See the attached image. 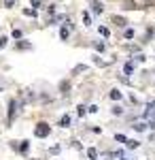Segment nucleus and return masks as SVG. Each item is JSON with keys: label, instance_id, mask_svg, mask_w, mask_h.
<instances>
[{"label": "nucleus", "instance_id": "nucleus-28", "mask_svg": "<svg viewBox=\"0 0 155 160\" xmlns=\"http://www.w3.org/2000/svg\"><path fill=\"white\" fill-rule=\"evenodd\" d=\"M47 11H49V15H53V13H55V4H51V7H47Z\"/></svg>", "mask_w": 155, "mask_h": 160}, {"label": "nucleus", "instance_id": "nucleus-2", "mask_svg": "<svg viewBox=\"0 0 155 160\" xmlns=\"http://www.w3.org/2000/svg\"><path fill=\"white\" fill-rule=\"evenodd\" d=\"M11 148H13V149H17L19 154H28V149H30V141H19V145H17V143L13 141Z\"/></svg>", "mask_w": 155, "mask_h": 160}, {"label": "nucleus", "instance_id": "nucleus-18", "mask_svg": "<svg viewBox=\"0 0 155 160\" xmlns=\"http://www.w3.org/2000/svg\"><path fill=\"white\" fill-rule=\"evenodd\" d=\"M94 49L102 53V51H104V43H94Z\"/></svg>", "mask_w": 155, "mask_h": 160}, {"label": "nucleus", "instance_id": "nucleus-16", "mask_svg": "<svg viewBox=\"0 0 155 160\" xmlns=\"http://www.w3.org/2000/svg\"><path fill=\"white\" fill-rule=\"evenodd\" d=\"M87 156H89L92 160L98 158V152H96V148H89V149H87Z\"/></svg>", "mask_w": 155, "mask_h": 160}, {"label": "nucleus", "instance_id": "nucleus-5", "mask_svg": "<svg viewBox=\"0 0 155 160\" xmlns=\"http://www.w3.org/2000/svg\"><path fill=\"white\" fill-rule=\"evenodd\" d=\"M89 7H92V11H94L96 15H100V13L104 11V7H102V2H98V0H94V2H92Z\"/></svg>", "mask_w": 155, "mask_h": 160}, {"label": "nucleus", "instance_id": "nucleus-21", "mask_svg": "<svg viewBox=\"0 0 155 160\" xmlns=\"http://www.w3.org/2000/svg\"><path fill=\"white\" fill-rule=\"evenodd\" d=\"M49 154H53V156H55V154H60V145H53V148L49 149Z\"/></svg>", "mask_w": 155, "mask_h": 160}, {"label": "nucleus", "instance_id": "nucleus-23", "mask_svg": "<svg viewBox=\"0 0 155 160\" xmlns=\"http://www.w3.org/2000/svg\"><path fill=\"white\" fill-rule=\"evenodd\" d=\"M85 68H87L85 64H79V66H74V73H81V71H85Z\"/></svg>", "mask_w": 155, "mask_h": 160}, {"label": "nucleus", "instance_id": "nucleus-20", "mask_svg": "<svg viewBox=\"0 0 155 160\" xmlns=\"http://www.w3.org/2000/svg\"><path fill=\"white\" fill-rule=\"evenodd\" d=\"M2 2H4V7H7V9H11V7H15V0H2Z\"/></svg>", "mask_w": 155, "mask_h": 160}, {"label": "nucleus", "instance_id": "nucleus-22", "mask_svg": "<svg viewBox=\"0 0 155 160\" xmlns=\"http://www.w3.org/2000/svg\"><path fill=\"white\" fill-rule=\"evenodd\" d=\"M115 139H117L119 143H128V139H125V137H123V135H115Z\"/></svg>", "mask_w": 155, "mask_h": 160}, {"label": "nucleus", "instance_id": "nucleus-11", "mask_svg": "<svg viewBox=\"0 0 155 160\" xmlns=\"http://www.w3.org/2000/svg\"><path fill=\"white\" fill-rule=\"evenodd\" d=\"M11 37L15 38V41H17V38H21L24 37V32H21V30H19V28H13V32H11Z\"/></svg>", "mask_w": 155, "mask_h": 160}, {"label": "nucleus", "instance_id": "nucleus-3", "mask_svg": "<svg viewBox=\"0 0 155 160\" xmlns=\"http://www.w3.org/2000/svg\"><path fill=\"white\" fill-rule=\"evenodd\" d=\"M17 109H19V102L17 100H11L9 102V122H13V118L17 115Z\"/></svg>", "mask_w": 155, "mask_h": 160}, {"label": "nucleus", "instance_id": "nucleus-25", "mask_svg": "<svg viewBox=\"0 0 155 160\" xmlns=\"http://www.w3.org/2000/svg\"><path fill=\"white\" fill-rule=\"evenodd\" d=\"M132 37H134V30L128 28V30H125V38H132Z\"/></svg>", "mask_w": 155, "mask_h": 160}, {"label": "nucleus", "instance_id": "nucleus-14", "mask_svg": "<svg viewBox=\"0 0 155 160\" xmlns=\"http://www.w3.org/2000/svg\"><path fill=\"white\" fill-rule=\"evenodd\" d=\"M24 15H28V17H36L38 11H36V9H24Z\"/></svg>", "mask_w": 155, "mask_h": 160}, {"label": "nucleus", "instance_id": "nucleus-6", "mask_svg": "<svg viewBox=\"0 0 155 160\" xmlns=\"http://www.w3.org/2000/svg\"><path fill=\"white\" fill-rule=\"evenodd\" d=\"M68 37H70V30H68L66 26H62L60 28V38L62 41H68Z\"/></svg>", "mask_w": 155, "mask_h": 160}, {"label": "nucleus", "instance_id": "nucleus-24", "mask_svg": "<svg viewBox=\"0 0 155 160\" xmlns=\"http://www.w3.org/2000/svg\"><path fill=\"white\" fill-rule=\"evenodd\" d=\"M7 47V37H0V49H4Z\"/></svg>", "mask_w": 155, "mask_h": 160}, {"label": "nucleus", "instance_id": "nucleus-27", "mask_svg": "<svg viewBox=\"0 0 155 160\" xmlns=\"http://www.w3.org/2000/svg\"><path fill=\"white\" fill-rule=\"evenodd\" d=\"M87 111H89V113H98V107H96V105H92V107H87Z\"/></svg>", "mask_w": 155, "mask_h": 160}, {"label": "nucleus", "instance_id": "nucleus-1", "mask_svg": "<svg viewBox=\"0 0 155 160\" xmlns=\"http://www.w3.org/2000/svg\"><path fill=\"white\" fill-rule=\"evenodd\" d=\"M49 132H51V126H49L47 122H38L34 128V137H38V139H45V137H49Z\"/></svg>", "mask_w": 155, "mask_h": 160}, {"label": "nucleus", "instance_id": "nucleus-4", "mask_svg": "<svg viewBox=\"0 0 155 160\" xmlns=\"http://www.w3.org/2000/svg\"><path fill=\"white\" fill-rule=\"evenodd\" d=\"M15 49H19V51L32 49V43H28V41H17V43H15Z\"/></svg>", "mask_w": 155, "mask_h": 160}, {"label": "nucleus", "instance_id": "nucleus-13", "mask_svg": "<svg viewBox=\"0 0 155 160\" xmlns=\"http://www.w3.org/2000/svg\"><path fill=\"white\" fill-rule=\"evenodd\" d=\"M132 128H134V130H138V132H143L144 128H147V124H144V122H136L134 126H132Z\"/></svg>", "mask_w": 155, "mask_h": 160}, {"label": "nucleus", "instance_id": "nucleus-9", "mask_svg": "<svg viewBox=\"0 0 155 160\" xmlns=\"http://www.w3.org/2000/svg\"><path fill=\"white\" fill-rule=\"evenodd\" d=\"M123 73H125V75H132V73H134V62H128V64L123 66Z\"/></svg>", "mask_w": 155, "mask_h": 160}, {"label": "nucleus", "instance_id": "nucleus-19", "mask_svg": "<svg viewBox=\"0 0 155 160\" xmlns=\"http://www.w3.org/2000/svg\"><path fill=\"white\" fill-rule=\"evenodd\" d=\"M113 22L117 26H125V19H123V17H113Z\"/></svg>", "mask_w": 155, "mask_h": 160}, {"label": "nucleus", "instance_id": "nucleus-17", "mask_svg": "<svg viewBox=\"0 0 155 160\" xmlns=\"http://www.w3.org/2000/svg\"><path fill=\"white\" fill-rule=\"evenodd\" d=\"M77 113H79V115L83 118L85 113H87V107H83V105H79V107H77Z\"/></svg>", "mask_w": 155, "mask_h": 160}, {"label": "nucleus", "instance_id": "nucleus-7", "mask_svg": "<svg viewBox=\"0 0 155 160\" xmlns=\"http://www.w3.org/2000/svg\"><path fill=\"white\" fill-rule=\"evenodd\" d=\"M60 126H62V128H68V126H70V115H62Z\"/></svg>", "mask_w": 155, "mask_h": 160}, {"label": "nucleus", "instance_id": "nucleus-12", "mask_svg": "<svg viewBox=\"0 0 155 160\" xmlns=\"http://www.w3.org/2000/svg\"><path fill=\"white\" fill-rule=\"evenodd\" d=\"M98 32H100V34H102L104 38H108V34H110V30H108L106 26H100V28H98Z\"/></svg>", "mask_w": 155, "mask_h": 160}, {"label": "nucleus", "instance_id": "nucleus-29", "mask_svg": "<svg viewBox=\"0 0 155 160\" xmlns=\"http://www.w3.org/2000/svg\"><path fill=\"white\" fill-rule=\"evenodd\" d=\"M32 7H40V0H32Z\"/></svg>", "mask_w": 155, "mask_h": 160}, {"label": "nucleus", "instance_id": "nucleus-26", "mask_svg": "<svg viewBox=\"0 0 155 160\" xmlns=\"http://www.w3.org/2000/svg\"><path fill=\"white\" fill-rule=\"evenodd\" d=\"M113 113H115V115H121L123 109H121V107H113Z\"/></svg>", "mask_w": 155, "mask_h": 160}, {"label": "nucleus", "instance_id": "nucleus-15", "mask_svg": "<svg viewBox=\"0 0 155 160\" xmlns=\"http://www.w3.org/2000/svg\"><path fill=\"white\" fill-rule=\"evenodd\" d=\"M125 145H128L130 149H136L138 145H140V143H138V141H134V139H128V143H125Z\"/></svg>", "mask_w": 155, "mask_h": 160}, {"label": "nucleus", "instance_id": "nucleus-8", "mask_svg": "<svg viewBox=\"0 0 155 160\" xmlns=\"http://www.w3.org/2000/svg\"><path fill=\"white\" fill-rule=\"evenodd\" d=\"M108 96H110L113 100H121V96H123V94H121L119 90H110V94H108Z\"/></svg>", "mask_w": 155, "mask_h": 160}, {"label": "nucleus", "instance_id": "nucleus-10", "mask_svg": "<svg viewBox=\"0 0 155 160\" xmlns=\"http://www.w3.org/2000/svg\"><path fill=\"white\" fill-rule=\"evenodd\" d=\"M83 26H92V15L87 11H83Z\"/></svg>", "mask_w": 155, "mask_h": 160}]
</instances>
